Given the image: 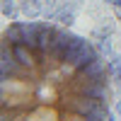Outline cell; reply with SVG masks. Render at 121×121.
Here are the masks:
<instances>
[{
	"mask_svg": "<svg viewBox=\"0 0 121 121\" xmlns=\"http://www.w3.org/2000/svg\"><path fill=\"white\" fill-rule=\"evenodd\" d=\"M112 70L65 24L12 22L0 41V119H109Z\"/></svg>",
	"mask_w": 121,
	"mask_h": 121,
	"instance_id": "6da1fadb",
	"label": "cell"
},
{
	"mask_svg": "<svg viewBox=\"0 0 121 121\" xmlns=\"http://www.w3.org/2000/svg\"><path fill=\"white\" fill-rule=\"evenodd\" d=\"M19 10L29 17V19H34V17H39L44 12V5L39 3V0H22V5H19Z\"/></svg>",
	"mask_w": 121,
	"mask_h": 121,
	"instance_id": "3957f363",
	"label": "cell"
},
{
	"mask_svg": "<svg viewBox=\"0 0 121 121\" xmlns=\"http://www.w3.org/2000/svg\"><path fill=\"white\" fill-rule=\"evenodd\" d=\"M78 10H80V0H65V3H63V7L58 10L56 19H58L60 24L70 27V24L75 22V17H78Z\"/></svg>",
	"mask_w": 121,
	"mask_h": 121,
	"instance_id": "7a4b0ae2",
	"label": "cell"
},
{
	"mask_svg": "<svg viewBox=\"0 0 121 121\" xmlns=\"http://www.w3.org/2000/svg\"><path fill=\"white\" fill-rule=\"evenodd\" d=\"M112 5H116V7H121V0H109Z\"/></svg>",
	"mask_w": 121,
	"mask_h": 121,
	"instance_id": "8992f818",
	"label": "cell"
},
{
	"mask_svg": "<svg viewBox=\"0 0 121 121\" xmlns=\"http://www.w3.org/2000/svg\"><path fill=\"white\" fill-rule=\"evenodd\" d=\"M3 15L10 17V19L17 17V5H15V0H3Z\"/></svg>",
	"mask_w": 121,
	"mask_h": 121,
	"instance_id": "277c9868",
	"label": "cell"
},
{
	"mask_svg": "<svg viewBox=\"0 0 121 121\" xmlns=\"http://www.w3.org/2000/svg\"><path fill=\"white\" fill-rule=\"evenodd\" d=\"M112 75H114V78H116V82H119V85H121V63H119V65H114V68H112Z\"/></svg>",
	"mask_w": 121,
	"mask_h": 121,
	"instance_id": "5b68a950",
	"label": "cell"
},
{
	"mask_svg": "<svg viewBox=\"0 0 121 121\" xmlns=\"http://www.w3.org/2000/svg\"><path fill=\"white\" fill-rule=\"evenodd\" d=\"M116 114H119V116H121V102H119V104H116Z\"/></svg>",
	"mask_w": 121,
	"mask_h": 121,
	"instance_id": "52a82bcc",
	"label": "cell"
}]
</instances>
